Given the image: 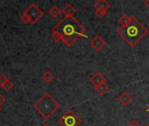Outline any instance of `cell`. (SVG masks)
Here are the masks:
<instances>
[{
  "instance_id": "6da1fadb",
  "label": "cell",
  "mask_w": 149,
  "mask_h": 126,
  "mask_svg": "<svg viewBox=\"0 0 149 126\" xmlns=\"http://www.w3.org/2000/svg\"><path fill=\"white\" fill-rule=\"evenodd\" d=\"M61 38V41L68 47L80 38H88L85 27L74 17H64L53 28Z\"/></svg>"
},
{
  "instance_id": "7a4b0ae2",
  "label": "cell",
  "mask_w": 149,
  "mask_h": 126,
  "mask_svg": "<svg viewBox=\"0 0 149 126\" xmlns=\"http://www.w3.org/2000/svg\"><path fill=\"white\" fill-rule=\"evenodd\" d=\"M148 29L134 16L127 26H120L117 29V33L131 47H135L148 34Z\"/></svg>"
},
{
  "instance_id": "3957f363",
  "label": "cell",
  "mask_w": 149,
  "mask_h": 126,
  "mask_svg": "<svg viewBox=\"0 0 149 126\" xmlns=\"http://www.w3.org/2000/svg\"><path fill=\"white\" fill-rule=\"evenodd\" d=\"M33 108L45 119H49L60 108V103L48 93H45L34 104Z\"/></svg>"
},
{
  "instance_id": "277c9868",
  "label": "cell",
  "mask_w": 149,
  "mask_h": 126,
  "mask_svg": "<svg viewBox=\"0 0 149 126\" xmlns=\"http://www.w3.org/2000/svg\"><path fill=\"white\" fill-rule=\"evenodd\" d=\"M44 16V12L36 5L31 4L22 13L20 19L25 24H35Z\"/></svg>"
},
{
  "instance_id": "5b68a950",
  "label": "cell",
  "mask_w": 149,
  "mask_h": 126,
  "mask_svg": "<svg viewBox=\"0 0 149 126\" xmlns=\"http://www.w3.org/2000/svg\"><path fill=\"white\" fill-rule=\"evenodd\" d=\"M58 123L61 126H80L82 119L71 109H68L59 119Z\"/></svg>"
},
{
  "instance_id": "8992f818",
  "label": "cell",
  "mask_w": 149,
  "mask_h": 126,
  "mask_svg": "<svg viewBox=\"0 0 149 126\" xmlns=\"http://www.w3.org/2000/svg\"><path fill=\"white\" fill-rule=\"evenodd\" d=\"M90 46L96 51V52H99L102 49L104 48V46H106V42L104 41V39L100 37L99 35H95L92 39L90 42Z\"/></svg>"
},
{
  "instance_id": "52a82bcc",
  "label": "cell",
  "mask_w": 149,
  "mask_h": 126,
  "mask_svg": "<svg viewBox=\"0 0 149 126\" xmlns=\"http://www.w3.org/2000/svg\"><path fill=\"white\" fill-rule=\"evenodd\" d=\"M90 82L93 86V88H97L102 83L106 82V79L100 72H95L90 78Z\"/></svg>"
},
{
  "instance_id": "ba28073f",
  "label": "cell",
  "mask_w": 149,
  "mask_h": 126,
  "mask_svg": "<svg viewBox=\"0 0 149 126\" xmlns=\"http://www.w3.org/2000/svg\"><path fill=\"white\" fill-rule=\"evenodd\" d=\"M95 10H103L107 12L111 8V5L106 1V0H97L94 4Z\"/></svg>"
},
{
  "instance_id": "9c48e42d",
  "label": "cell",
  "mask_w": 149,
  "mask_h": 126,
  "mask_svg": "<svg viewBox=\"0 0 149 126\" xmlns=\"http://www.w3.org/2000/svg\"><path fill=\"white\" fill-rule=\"evenodd\" d=\"M118 101H119V102H120L122 105L126 106V105H128V104L131 102V101H132V96H131L128 92L125 91V92H123V93L119 96Z\"/></svg>"
},
{
  "instance_id": "30bf717a",
  "label": "cell",
  "mask_w": 149,
  "mask_h": 126,
  "mask_svg": "<svg viewBox=\"0 0 149 126\" xmlns=\"http://www.w3.org/2000/svg\"><path fill=\"white\" fill-rule=\"evenodd\" d=\"M61 13L65 16V17H73L74 14L76 13V10H74V6L70 4H68L62 10H61Z\"/></svg>"
},
{
  "instance_id": "8fae6325",
  "label": "cell",
  "mask_w": 149,
  "mask_h": 126,
  "mask_svg": "<svg viewBox=\"0 0 149 126\" xmlns=\"http://www.w3.org/2000/svg\"><path fill=\"white\" fill-rule=\"evenodd\" d=\"M133 16H130L127 14H124L122 15L119 19H118V24L120 25V26H127L132 19Z\"/></svg>"
},
{
  "instance_id": "7c38bea8",
  "label": "cell",
  "mask_w": 149,
  "mask_h": 126,
  "mask_svg": "<svg viewBox=\"0 0 149 126\" xmlns=\"http://www.w3.org/2000/svg\"><path fill=\"white\" fill-rule=\"evenodd\" d=\"M94 89H95V90L97 91V93L98 95L103 96V95H104V94L109 90V85H108L106 82H104V83H102L101 85H99L98 87L94 88Z\"/></svg>"
},
{
  "instance_id": "4fadbf2b",
  "label": "cell",
  "mask_w": 149,
  "mask_h": 126,
  "mask_svg": "<svg viewBox=\"0 0 149 126\" xmlns=\"http://www.w3.org/2000/svg\"><path fill=\"white\" fill-rule=\"evenodd\" d=\"M48 13L52 18H57L61 13V10L57 6H54L48 10Z\"/></svg>"
},
{
  "instance_id": "5bb4252c",
  "label": "cell",
  "mask_w": 149,
  "mask_h": 126,
  "mask_svg": "<svg viewBox=\"0 0 149 126\" xmlns=\"http://www.w3.org/2000/svg\"><path fill=\"white\" fill-rule=\"evenodd\" d=\"M42 79L46 83H50L54 81V75L50 72V71H47L45 72V74L42 75Z\"/></svg>"
},
{
  "instance_id": "9a60e30c",
  "label": "cell",
  "mask_w": 149,
  "mask_h": 126,
  "mask_svg": "<svg viewBox=\"0 0 149 126\" xmlns=\"http://www.w3.org/2000/svg\"><path fill=\"white\" fill-rule=\"evenodd\" d=\"M14 87V84L8 79L7 81H6V82L2 86V88L6 90V91H10Z\"/></svg>"
},
{
  "instance_id": "2e32d148",
  "label": "cell",
  "mask_w": 149,
  "mask_h": 126,
  "mask_svg": "<svg viewBox=\"0 0 149 126\" xmlns=\"http://www.w3.org/2000/svg\"><path fill=\"white\" fill-rule=\"evenodd\" d=\"M51 39L54 41V42H58V41H60V40H61V35L57 33V32H55V31H54V30H52V33H51Z\"/></svg>"
},
{
  "instance_id": "e0dca14e",
  "label": "cell",
  "mask_w": 149,
  "mask_h": 126,
  "mask_svg": "<svg viewBox=\"0 0 149 126\" xmlns=\"http://www.w3.org/2000/svg\"><path fill=\"white\" fill-rule=\"evenodd\" d=\"M95 14L97 18L99 19H103L104 17V15L106 14V12L105 11H103V10H95Z\"/></svg>"
},
{
  "instance_id": "ac0fdd59",
  "label": "cell",
  "mask_w": 149,
  "mask_h": 126,
  "mask_svg": "<svg viewBox=\"0 0 149 126\" xmlns=\"http://www.w3.org/2000/svg\"><path fill=\"white\" fill-rule=\"evenodd\" d=\"M8 80V78L6 76V75H0V86H3L6 82V81Z\"/></svg>"
},
{
  "instance_id": "d6986e66",
  "label": "cell",
  "mask_w": 149,
  "mask_h": 126,
  "mask_svg": "<svg viewBox=\"0 0 149 126\" xmlns=\"http://www.w3.org/2000/svg\"><path fill=\"white\" fill-rule=\"evenodd\" d=\"M128 126H140V124H139V123L138 121L132 120V121H131V122L129 123Z\"/></svg>"
},
{
  "instance_id": "ffe728a7",
  "label": "cell",
  "mask_w": 149,
  "mask_h": 126,
  "mask_svg": "<svg viewBox=\"0 0 149 126\" xmlns=\"http://www.w3.org/2000/svg\"><path fill=\"white\" fill-rule=\"evenodd\" d=\"M6 102V98L4 96H2L1 94H0V105H2L4 102Z\"/></svg>"
},
{
  "instance_id": "44dd1931",
  "label": "cell",
  "mask_w": 149,
  "mask_h": 126,
  "mask_svg": "<svg viewBox=\"0 0 149 126\" xmlns=\"http://www.w3.org/2000/svg\"><path fill=\"white\" fill-rule=\"evenodd\" d=\"M145 6L149 9V0H146V1H145Z\"/></svg>"
},
{
  "instance_id": "7402d4cb",
  "label": "cell",
  "mask_w": 149,
  "mask_h": 126,
  "mask_svg": "<svg viewBox=\"0 0 149 126\" xmlns=\"http://www.w3.org/2000/svg\"><path fill=\"white\" fill-rule=\"evenodd\" d=\"M41 126H50V125H49L48 123H43V124H42Z\"/></svg>"
},
{
  "instance_id": "603a6c76",
  "label": "cell",
  "mask_w": 149,
  "mask_h": 126,
  "mask_svg": "<svg viewBox=\"0 0 149 126\" xmlns=\"http://www.w3.org/2000/svg\"><path fill=\"white\" fill-rule=\"evenodd\" d=\"M2 111V107H1V105H0V112Z\"/></svg>"
},
{
  "instance_id": "cb8c5ba5",
  "label": "cell",
  "mask_w": 149,
  "mask_h": 126,
  "mask_svg": "<svg viewBox=\"0 0 149 126\" xmlns=\"http://www.w3.org/2000/svg\"><path fill=\"white\" fill-rule=\"evenodd\" d=\"M145 126H149V123H146V124Z\"/></svg>"
},
{
  "instance_id": "d4e9b609",
  "label": "cell",
  "mask_w": 149,
  "mask_h": 126,
  "mask_svg": "<svg viewBox=\"0 0 149 126\" xmlns=\"http://www.w3.org/2000/svg\"><path fill=\"white\" fill-rule=\"evenodd\" d=\"M148 110H149V105H148Z\"/></svg>"
}]
</instances>
